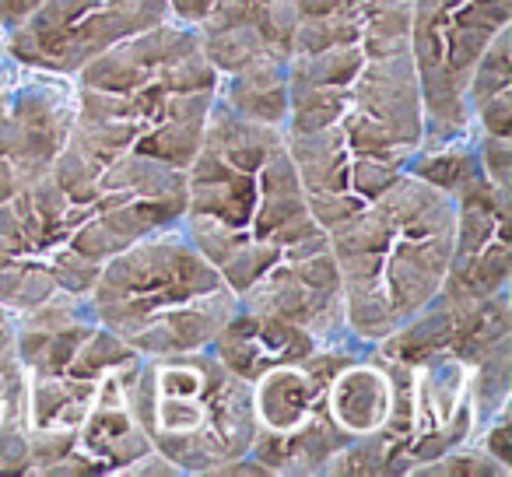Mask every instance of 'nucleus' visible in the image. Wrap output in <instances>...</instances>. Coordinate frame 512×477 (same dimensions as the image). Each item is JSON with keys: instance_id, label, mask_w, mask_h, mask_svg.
Listing matches in <instances>:
<instances>
[{"instance_id": "9", "label": "nucleus", "mask_w": 512, "mask_h": 477, "mask_svg": "<svg viewBox=\"0 0 512 477\" xmlns=\"http://www.w3.org/2000/svg\"><path fill=\"white\" fill-rule=\"evenodd\" d=\"M362 341L323 344L320 351L267 369L253 379V453L260 474L330 477L348 439L330 414V379Z\"/></svg>"}, {"instance_id": "14", "label": "nucleus", "mask_w": 512, "mask_h": 477, "mask_svg": "<svg viewBox=\"0 0 512 477\" xmlns=\"http://www.w3.org/2000/svg\"><path fill=\"white\" fill-rule=\"evenodd\" d=\"M453 200V257L442 295L491 299L512 292V190L477 172L449 193Z\"/></svg>"}, {"instance_id": "10", "label": "nucleus", "mask_w": 512, "mask_h": 477, "mask_svg": "<svg viewBox=\"0 0 512 477\" xmlns=\"http://www.w3.org/2000/svg\"><path fill=\"white\" fill-rule=\"evenodd\" d=\"M509 29L512 0H414L407 57L425 109V141L470 130V78L491 43Z\"/></svg>"}, {"instance_id": "16", "label": "nucleus", "mask_w": 512, "mask_h": 477, "mask_svg": "<svg viewBox=\"0 0 512 477\" xmlns=\"http://www.w3.org/2000/svg\"><path fill=\"white\" fill-rule=\"evenodd\" d=\"M320 348L323 341H316L306 330L288 327V323L271 320V316L246 313V309H239L211 344L214 355L249 383L256 376H264L267 369H274V365L299 362V358L313 355Z\"/></svg>"}, {"instance_id": "1", "label": "nucleus", "mask_w": 512, "mask_h": 477, "mask_svg": "<svg viewBox=\"0 0 512 477\" xmlns=\"http://www.w3.org/2000/svg\"><path fill=\"white\" fill-rule=\"evenodd\" d=\"M176 225L239 295V309L330 341L344 302L327 228L316 221L285 130L214 106L183 169Z\"/></svg>"}, {"instance_id": "18", "label": "nucleus", "mask_w": 512, "mask_h": 477, "mask_svg": "<svg viewBox=\"0 0 512 477\" xmlns=\"http://www.w3.org/2000/svg\"><path fill=\"white\" fill-rule=\"evenodd\" d=\"M470 127L484 137H512V29L491 43L467 88Z\"/></svg>"}, {"instance_id": "21", "label": "nucleus", "mask_w": 512, "mask_h": 477, "mask_svg": "<svg viewBox=\"0 0 512 477\" xmlns=\"http://www.w3.org/2000/svg\"><path fill=\"white\" fill-rule=\"evenodd\" d=\"M11 71H15V60H11L8 53H4V46H0V102H4V95H8Z\"/></svg>"}, {"instance_id": "12", "label": "nucleus", "mask_w": 512, "mask_h": 477, "mask_svg": "<svg viewBox=\"0 0 512 477\" xmlns=\"http://www.w3.org/2000/svg\"><path fill=\"white\" fill-rule=\"evenodd\" d=\"M299 0H169V18L197 36L228 78H288Z\"/></svg>"}, {"instance_id": "8", "label": "nucleus", "mask_w": 512, "mask_h": 477, "mask_svg": "<svg viewBox=\"0 0 512 477\" xmlns=\"http://www.w3.org/2000/svg\"><path fill=\"white\" fill-rule=\"evenodd\" d=\"M137 418L176 474H260L253 453V383L211 348L144 358L137 372Z\"/></svg>"}, {"instance_id": "7", "label": "nucleus", "mask_w": 512, "mask_h": 477, "mask_svg": "<svg viewBox=\"0 0 512 477\" xmlns=\"http://www.w3.org/2000/svg\"><path fill=\"white\" fill-rule=\"evenodd\" d=\"M92 316L141 358L211 348L239 295L179 225L120 250L88 292Z\"/></svg>"}, {"instance_id": "23", "label": "nucleus", "mask_w": 512, "mask_h": 477, "mask_svg": "<svg viewBox=\"0 0 512 477\" xmlns=\"http://www.w3.org/2000/svg\"><path fill=\"white\" fill-rule=\"evenodd\" d=\"M0 43H4V25H0Z\"/></svg>"}, {"instance_id": "2", "label": "nucleus", "mask_w": 512, "mask_h": 477, "mask_svg": "<svg viewBox=\"0 0 512 477\" xmlns=\"http://www.w3.org/2000/svg\"><path fill=\"white\" fill-rule=\"evenodd\" d=\"M183 172L67 137L53 169L0 204V309L85 302L99 271L183 214Z\"/></svg>"}, {"instance_id": "13", "label": "nucleus", "mask_w": 512, "mask_h": 477, "mask_svg": "<svg viewBox=\"0 0 512 477\" xmlns=\"http://www.w3.org/2000/svg\"><path fill=\"white\" fill-rule=\"evenodd\" d=\"M71 123V78L15 60L8 95L0 102V204L53 169L71 137Z\"/></svg>"}, {"instance_id": "19", "label": "nucleus", "mask_w": 512, "mask_h": 477, "mask_svg": "<svg viewBox=\"0 0 512 477\" xmlns=\"http://www.w3.org/2000/svg\"><path fill=\"white\" fill-rule=\"evenodd\" d=\"M456 474L509 477L512 467L498 460V456H491L481 442H463V446H453L449 453H442V456H435L432 463H425L414 477H456Z\"/></svg>"}, {"instance_id": "17", "label": "nucleus", "mask_w": 512, "mask_h": 477, "mask_svg": "<svg viewBox=\"0 0 512 477\" xmlns=\"http://www.w3.org/2000/svg\"><path fill=\"white\" fill-rule=\"evenodd\" d=\"M0 474H29V376L11 316L0 323Z\"/></svg>"}, {"instance_id": "5", "label": "nucleus", "mask_w": 512, "mask_h": 477, "mask_svg": "<svg viewBox=\"0 0 512 477\" xmlns=\"http://www.w3.org/2000/svg\"><path fill=\"white\" fill-rule=\"evenodd\" d=\"M71 88L74 141L176 172L190 165L218 106V71L172 18L88 60Z\"/></svg>"}, {"instance_id": "4", "label": "nucleus", "mask_w": 512, "mask_h": 477, "mask_svg": "<svg viewBox=\"0 0 512 477\" xmlns=\"http://www.w3.org/2000/svg\"><path fill=\"white\" fill-rule=\"evenodd\" d=\"M11 327L29 376V474L176 477L137 418L144 358L95 320L88 299L18 313Z\"/></svg>"}, {"instance_id": "20", "label": "nucleus", "mask_w": 512, "mask_h": 477, "mask_svg": "<svg viewBox=\"0 0 512 477\" xmlns=\"http://www.w3.org/2000/svg\"><path fill=\"white\" fill-rule=\"evenodd\" d=\"M36 4L39 0H0V25H4V32L15 29V25L22 22Z\"/></svg>"}, {"instance_id": "11", "label": "nucleus", "mask_w": 512, "mask_h": 477, "mask_svg": "<svg viewBox=\"0 0 512 477\" xmlns=\"http://www.w3.org/2000/svg\"><path fill=\"white\" fill-rule=\"evenodd\" d=\"M162 22L169 0H39L0 46L18 64L74 78L88 60Z\"/></svg>"}, {"instance_id": "6", "label": "nucleus", "mask_w": 512, "mask_h": 477, "mask_svg": "<svg viewBox=\"0 0 512 477\" xmlns=\"http://www.w3.org/2000/svg\"><path fill=\"white\" fill-rule=\"evenodd\" d=\"M355 341L379 344L442 292L453 257V200L407 172L362 211L327 228Z\"/></svg>"}, {"instance_id": "22", "label": "nucleus", "mask_w": 512, "mask_h": 477, "mask_svg": "<svg viewBox=\"0 0 512 477\" xmlns=\"http://www.w3.org/2000/svg\"><path fill=\"white\" fill-rule=\"evenodd\" d=\"M4 320H8V313H4V309H0V323H4Z\"/></svg>"}, {"instance_id": "15", "label": "nucleus", "mask_w": 512, "mask_h": 477, "mask_svg": "<svg viewBox=\"0 0 512 477\" xmlns=\"http://www.w3.org/2000/svg\"><path fill=\"white\" fill-rule=\"evenodd\" d=\"M414 0H299L295 53L407 50Z\"/></svg>"}, {"instance_id": "3", "label": "nucleus", "mask_w": 512, "mask_h": 477, "mask_svg": "<svg viewBox=\"0 0 512 477\" xmlns=\"http://www.w3.org/2000/svg\"><path fill=\"white\" fill-rule=\"evenodd\" d=\"M285 141L316 221L334 228L407 176L425 109L407 50L292 57Z\"/></svg>"}]
</instances>
